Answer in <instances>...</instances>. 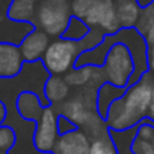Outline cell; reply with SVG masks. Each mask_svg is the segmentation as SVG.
<instances>
[{
    "mask_svg": "<svg viewBox=\"0 0 154 154\" xmlns=\"http://www.w3.org/2000/svg\"><path fill=\"white\" fill-rule=\"evenodd\" d=\"M90 138L84 130L76 129L66 135H60L52 154H88Z\"/></svg>",
    "mask_w": 154,
    "mask_h": 154,
    "instance_id": "cell-9",
    "label": "cell"
},
{
    "mask_svg": "<svg viewBox=\"0 0 154 154\" xmlns=\"http://www.w3.org/2000/svg\"><path fill=\"white\" fill-rule=\"evenodd\" d=\"M100 2H102V0H100Z\"/></svg>",
    "mask_w": 154,
    "mask_h": 154,
    "instance_id": "cell-25",
    "label": "cell"
},
{
    "mask_svg": "<svg viewBox=\"0 0 154 154\" xmlns=\"http://www.w3.org/2000/svg\"><path fill=\"white\" fill-rule=\"evenodd\" d=\"M0 154H8V153H0Z\"/></svg>",
    "mask_w": 154,
    "mask_h": 154,
    "instance_id": "cell-24",
    "label": "cell"
},
{
    "mask_svg": "<svg viewBox=\"0 0 154 154\" xmlns=\"http://www.w3.org/2000/svg\"><path fill=\"white\" fill-rule=\"evenodd\" d=\"M94 69L93 66H82V67H73L72 70H69L63 78L67 82L69 87H76V88H82L88 84H94L93 78H94ZM96 85V84H94ZM99 87V85H97Z\"/></svg>",
    "mask_w": 154,
    "mask_h": 154,
    "instance_id": "cell-14",
    "label": "cell"
},
{
    "mask_svg": "<svg viewBox=\"0 0 154 154\" xmlns=\"http://www.w3.org/2000/svg\"><path fill=\"white\" fill-rule=\"evenodd\" d=\"M17 111H18V114L23 120L36 123L38 118L41 117L42 111H44L41 97L33 91L20 93L18 97H17Z\"/></svg>",
    "mask_w": 154,
    "mask_h": 154,
    "instance_id": "cell-10",
    "label": "cell"
},
{
    "mask_svg": "<svg viewBox=\"0 0 154 154\" xmlns=\"http://www.w3.org/2000/svg\"><path fill=\"white\" fill-rule=\"evenodd\" d=\"M15 132L8 126H0V153H9L15 145Z\"/></svg>",
    "mask_w": 154,
    "mask_h": 154,
    "instance_id": "cell-18",
    "label": "cell"
},
{
    "mask_svg": "<svg viewBox=\"0 0 154 154\" xmlns=\"http://www.w3.org/2000/svg\"><path fill=\"white\" fill-rule=\"evenodd\" d=\"M115 15L120 29H135L141 15V8L135 0H120L115 3Z\"/></svg>",
    "mask_w": 154,
    "mask_h": 154,
    "instance_id": "cell-13",
    "label": "cell"
},
{
    "mask_svg": "<svg viewBox=\"0 0 154 154\" xmlns=\"http://www.w3.org/2000/svg\"><path fill=\"white\" fill-rule=\"evenodd\" d=\"M70 87L64 81L63 76L50 75L44 84V96L51 106H58L69 99Z\"/></svg>",
    "mask_w": 154,
    "mask_h": 154,
    "instance_id": "cell-11",
    "label": "cell"
},
{
    "mask_svg": "<svg viewBox=\"0 0 154 154\" xmlns=\"http://www.w3.org/2000/svg\"><path fill=\"white\" fill-rule=\"evenodd\" d=\"M6 115H8L6 105L0 100V126H3V123H5V120H6Z\"/></svg>",
    "mask_w": 154,
    "mask_h": 154,
    "instance_id": "cell-21",
    "label": "cell"
},
{
    "mask_svg": "<svg viewBox=\"0 0 154 154\" xmlns=\"http://www.w3.org/2000/svg\"><path fill=\"white\" fill-rule=\"evenodd\" d=\"M90 32V27L79 18L72 17L66 30L61 35V39H67V41H73V42H79L82 41Z\"/></svg>",
    "mask_w": 154,
    "mask_h": 154,
    "instance_id": "cell-16",
    "label": "cell"
},
{
    "mask_svg": "<svg viewBox=\"0 0 154 154\" xmlns=\"http://www.w3.org/2000/svg\"><path fill=\"white\" fill-rule=\"evenodd\" d=\"M109 130V129H108ZM138 133V126L127 129V130H121V132H115V130H109V136L117 148L118 154H135L132 150V144L136 138Z\"/></svg>",
    "mask_w": 154,
    "mask_h": 154,
    "instance_id": "cell-15",
    "label": "cell"
},
{
    "mask_svg": "<svg viewBox=\"0 0 154 154\" xmlns=\"http://www.w3.org/2000/svg\"><path fill=\"white\" fill-rule=\"evenodd\" d=\"M88 154H118L111 136H109V130L90 141Z\"/></svg>",
    "mask_w": 154,
    "mask_h": 154,
    "instance_id": "cell-17",
    "label": "cell"
},
{
    "mask_svg": "<svg viewBox=\"0 0 154 154\" xmlns=\"http://www.w3.org/2000/svg\"><path fill=\"white\" fill-rule=\"evenodd\" d=\"M133 69V60L127 47L123 44H114L100 67L103 82L112 84L118 88H126L129 79L132 78Z\"/></svg>",
    "mask_w": 154,
    "mask_h": 154,
    "instance_id": "cell-4",
    "label": "cell"
},
{
    "mask_svg": "<svg viewBox=\"0 0 154 154\" xmlns=\"http://www.w3.org/2000/svg\"><path fill=\"white\" fill-rule=\"evenodd\" d=\"M72 18L69 0H39L32 24L48 36L61 38Z\"/></svg>",
    "mask_w": 154,
    "mask_h": 154,
    "instance_id": "cell-3",
    "label": "cell"
},
{
    "mask_svg": "<svg viewBox=\"0 0 154 154\" xmlns=\"http://www.w3.org/2000/svg\"><path fill=\"white\" fill-rule=\"evenodd\" d=\"M135 2H136V5H138L141 9H145V8L154 5V0H135Z\"/></svg>",
    "mask_w": 154,
    "mask_h": 154,
    "instance_id": "cell-22",
    "label": "cell"
},
{
    "mask_svg": "<svg viewBox=\"0 0 154 154\" xmlns=\"http://www.w3.org/2000/svg\"><path fill=\"white\" fill-rule=\"evenodd\" d=\"M82 21L90 29L100 30L105 36L115 35L120 30L115 15V3L112 0H93Z\"/></svg>",
    "mask_w": 154,
    "mask_h": 154,
    "instance_id": "cell-6",
    "label": "cell"
},
{
    "mask_svg": "<svg viewBox=\"0 0 154 154\" xmlns=\"http://www.w3.org/2000/svg\"><path fill=\"white\" fill-rule=\"evenodd\" d=\"M24 66L20 47L14 44L0 42V79L17 78Z\"/></svg>",
    "mask_w": 154,
    "mask_h": 154,
    "instance_id": "cell-8",
    "label": "cell"
},
{
    "mask_svg": "<svg viewBox=\"0 0 154 154\" xmlns=\"http://www.w3.org/2000/svg\"><path fill=\"white\" fill-rule=\"evenodd\" d=\"M147 64H148V72L154 76V44L148 45L147 48Z\"/></svg>",
    "mask_w": 154,
    "mask_h": 154,
    "instance_id": "cell-20",
    "label": "cell"
},
{
    "mask_svg": "<svg viewBox=\"0 0 154 154\" xmlns=\"http://www.w3.org/2000/svg\"><path fill=\"white\" fill-rule=\"evenodd\" d=\"M124 91H126V88H118V87L108 84V82H103L99 85L97 93H96V109H97V114L103 121L106 118L109 106L117 99H120L124 94Z\"/></svg>",
    "mask_w": 154,
    "mask_h": 154,
    "instance_id": "cell-12",
    "label": "cell"
},
{
    "mask_svg": "<svg viewBox=\"0 0 154 154\" xmlns=\"http://www.w3.org/2000/svg\"><path fill=\"white\" fill-rule=\"evenodd\" d=\"M58 114L54 106L44 108L41 117L36 121L35 133H33V145L39 154H52L55 144L58 141V129H57Z\"/></svg>",
    "mask_w": 154,
    "mask_h": 154,
    "instance_id": "cell-5",
    "label": "cell"
},
{
    "mask_svg": "<svg viewBox=\"0 0 154 154\" xmlns=\"http://www.w3.org/2000/svg\"><path fill=\"white\" fill-rule=\"evenodd\" d=\"M154 76L147 72L139 81L129 85L124 94L108 109L105 123L109 130L121 132L139 126L147 117L153 99Z\"/></svg>",
    "mask_w": 154,
    "mask_h": 154,
    "instance_id": "cell-1",
    "label": "cell"
},
{
    "mask_svg": "<svg viewBox=\"0 0 154 154\" xmlns=\"http://www.w3.org/2000/svg\"><path fill=\"white\" fill-rule=\"evenodd\" d=\"M50 36L39 29H33L18 45L24 63H35L42 60L50 45Z\"/></svg>",
    "mask_w": 154,
    "mask_h": 154,
    "instance_id": "cell-7",
    "label": "cell"
},
{
    "mask_svg": "<svg viewBox=\"0 0 154 154\" xmlns=\"http://www.w3.org/2000/svg\"><path fill=\"white\" fill-rule=\"evenodd\" d=\"M148 118L154 121V90H153V99H151V105H150V109H148Z\"/></svg>",
    "mask_w": 154,
    "mask_h": 154,
    "instance_id": "cell-23",
    "label": "cell"
},
{
    "mask_svg": "<svg viewBox=\"0 0 154 154\" xmlns=\"http://www.w3.org/2000/svg\"><path fill=\"white\" fill-rule=\"evenodd\" d=\"M57 129H58V135H66L69 132H73L76 130L78 127L66 117L63 115H58V120H57Z\"/></svg>",
    "mask_w": 154,
    "mask_h": 154,
    "instance_id": "cell-19",
    "label": "cell"
},
{
    "mask_svg": "<svg viewBox=\"0 0 154 154\" xmlns=\"http://www.w3.org/2000/svg\"><path fill=\"white\" fill-rule=\"evenodd\" d=\"M103 39L105 35L97 29H90L88 35L79 42L61 38L52 39L41 63L48 72V75L64 76L69 70L75 67V61L82 52L96 48L99 44H102Z\"/></svg>",
    "mask_w": 154,
    "mask_h": 154,
    "instance_id": "cell-2",
    "label": "cell"
}]
</instances>
